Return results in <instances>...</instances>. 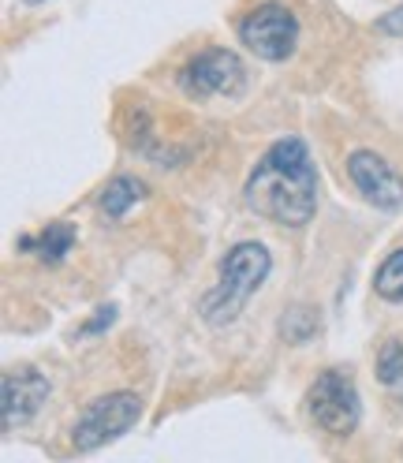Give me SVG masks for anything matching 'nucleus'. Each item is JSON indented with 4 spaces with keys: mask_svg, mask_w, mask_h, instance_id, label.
<instances>
[{
    "mask_svg": "<svg viewBox=\"0 0 403 463\" xmlns=\"http://www.w3.org/2000/svg\"><path fill=\"white\" fill-rule=\"evenodd\" d=\"M306 415L329 438H351L362 419V396L351 378V370L333 366L322 370L306 389Z\"/></svg>",
    "mask_w": 403,
    "mask_h": 463,
    "instance_id": "3",
    "label": "nucleus"
},
{
    "mask_svg": "<svg viewBox=\"0 0 403 463\" xmlns=\"http://www.w3.org/2000/svg\"><path fill=\"white\" fill-rule=\"evenodd\" d=\"M373 292L389 303H403V247L392 250L373 273Z\"/></svg>",
    "mask_w": 403,
    "mask_h": 463,
    "instance_id": "11",
    "label": "nucleus"
},
{
    "mask_svg": "<svg viewBox=\"0 0 403 463\" xmlns=\"http://www.w3.org/2000/svg\"><path fill=\"white\" fill-rule=\"evenodd\" d=\"M142 419V400L135 392H105L82 408V415L71 426V449L94 452L124 433Z\"/></svg>",
    "mask_w": 403,
    "mask_h": 463,
    "instance_id": "4",
    "label": "nucleus"
},
{
    "mask_svg": "<svg viewBox=\"0 0 403 463\" xmlns=\"http://www.w3.org/2000/svg\"><path fill=\"white\" fill-rule=\"evenodd\" d=\"M0 415H5V430H15L23 422H31L42 403L49 400V378L38 366H12L0 382Z\"/></svg>",
    "mask_w": 403,
    "mask_h": 463,
    "instance_id": "8",
    "label": "nucleus"
},
{
    "mask_svg": "<svg viewBox=\"0 0 403 463\" xmlns=\"http://www.w3.org/2000/svg\"><path fill=\"white\" fill-rule=\"evenodd\" d=\"M348 176L359 187V194L385 213L403 210V176L373 150H351L348 154Z\"/></svg>",
    "mask_w": 403,
    "mask_h": 463,
    "instance_id": "7",
    "label": "nucleus"
},
{
    "mask_svg": "<svg viewBox=\"0 0 403 463\" xmlns=\"http://www.w3.org/2000/svg\"><path fill=\"white\" fill-rule=\"evenodd\" d=\"M112 322H117V307H112V303H105V307H98V310H94V317H90V322L82 326V333H86V336H94V333L108 329Z\"/></svg>",
    "mask_w": 403,
    "mask_h": 463,
    "instance_id": "13",
    "label": "nucleus"
},
{
    "mask_svg": "<svg viewBox=\"0 0 403 463\" xmlns=\"http://www.w3.org/2000/svg\"><path fill=\"white\" fill-rule=\"evenodd\" d=\"M239 42L258 56V61L280 64L299 45V19H295V12L287 8V5L266 0V5L250 8L239 19Z\"/></svg>",
    "mask_w": 403,
    "mask_h": 463,
    "instance_id": "5",
    "label": "nucleus"
},
{
    "mask_svg": "<svg viewBox=\"0 0 403 463\" xmlns=\"http://www.w3.org/2000/svg\"><path fill=\"white\" fill-rule=\"evenodd\" d=\"M146 198V184L135 180V176H117V180H108V187L101 191L98 198V206L108 221H124L131 206H138V202Z\"/></svg>",
    "mask_w": 403,
    "mask_h": 463,
    "instance_id": "9",
    "label": "nucleus"
},
{
    "mask_svg": "<svg viewBox=\"0 0 403 463\" xmlns=\"http://www.w3.org/2000/svg\"><path fill=\"white\" fill-rule=\"evenodd\" d=\"M180 86L191 101L239 98L247 90V68L232 49H202L180 68Z\"/></svg>",
    "mask_w": 403,
    "mask_h": 463,
    "instance_id": "6",
    "label": "nucleus"
},
{
    "mask_svg": "<svg viewBox=\"0 0 403 463\" xmlns=\"http://www.w3.org/2000/svg\"><path fill=\"white\" fill-rule=\"evenodd\" d=\"M247 210L280 228H303L318 213V168L306 142L287 135L258 157L243 184Z\"/></svg>",
    "mask_w": 403,
    "mask_h": 463,
    "instance_id": "1",
    "label": "nucleus"
},
{
    "mask_svg": "<svg viewBox=\"0 0 403 463\" xmlns=\"http://www.w3.org/2000/svg\"><path fill=\"white\" fill-rule=\"evenodd\" d=\"M23 5H45V0H23Z\"/></svg>",
    "mask_w": 403,
    "mask_h": 463,
    "instance_id": "15",
    "label": "nucleus"
},
{
    "mask_svg": "<svg viewBox=\"0 0 403 463\" xmlns=\"http://www.w3.org/2000/svg\"><path fill=\"white\" fill-rule=\"evenodd\" d=\"M269 273H273V254L262 243H254V240L236 243L232 250L220 258L217 284L198 303L202 317H206L210 326L236 322L239 310L250 303V296L269 280Z\"/></svg>",
    "mask_w": 403,
    "mask_h": 463,
    "instance_id": "2",
    "label": "nucleus"
},
{
    "mask_svg": "<svg viewBox=\"0 0 403 463\" xmlns=\"http://www.w3.org/2000/svg\"><path fill=\"white\" fill-rule=\"evenodd\" d=\"M378 34H389V38H403V5H396L389 15L378 19Z\"/></svg>",
    "mask_w": 403,
    "mask_h": 463,
    "instance_id": "14",
    "label": "nucleus"
},
{
    "mask_svg": "<svg viewBox=\"0 0 403 463\" xmlns=\"http://www.w3.org/2000/svg\"><path fill=\"white\" fill-rule=\"evenodd\" d=\"M75 240H79L75 224H68V221H52V224L42 232V236H34V254L42 258L45 266H61L64 258L71 254Z\"/></svg>",
    "mask_w": 403,
    "mask_h": 463,
    "instance_id": "10",
    "label": "nucleus"
},
{
    "mask_svg": "<svg viewBox=\"0 0 403 463\" xmlns=\"http://www.w3.org/2000/svg\"><path fill=\"white\" fill-rule=\"evenodd\" d=\"M378 382L389 389H403V340H385L378 352Z\"/></svg>",
    "mask_w": 403,
    "mask_h": 463,
    "instance_id": "12",
    "label": "nucleus"
}]
</instances>
